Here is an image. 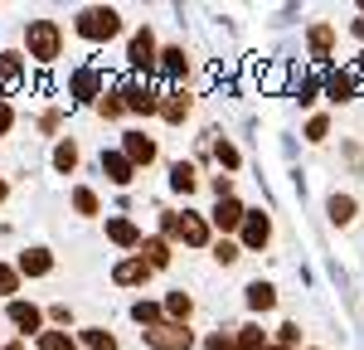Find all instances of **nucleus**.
<instances>
[{"label":"nucleus","mask_w":364,"mask_h":350,"mask_svg":"<svg viewBox=\"0 0 364 350\" xmlns=\"http://www.w3.org/2000/svg\"><path fill=\"white\" fill-rule=\"evenodd\" d=\"M73 29H78V39H87V44H107V39L122 34V10H112V5H83Z\"/></svg>","instance_id":"nucleus-1"},{"label":"nucleus","mask_w":364,"mask_h":350,"mask_svg":"<svg viewBox=\"0 0 364 350\" xmlns=\"http://www.w3.org/2000/svg\"><path fill=\"white\" fill-rule=\"evenodd\" d=\"M25 49L34 63H54L63 54V25L58 20H29L25 25Z\"/></svg>","instance_id":"nucleus-2"},{"label":"nucleus","mask_w":364,"mask_h":350,"mask_svg":"<svg viewBox=\"0 0 364 350\" xmlns=\"http://www.w3.org/2000/svg\"><path fill=\"white\" fill-rule=\"evenodd\" d=\"M161 229H166V238H175V243H190V248H204L209 243V224L199 219V214H166L161 219Z\"/></svg>","instance_id":"nucleus-3"},{"label":"nucleus","mask_w":364,"mask_h":350,"mask_svg":"<svg viewBox=\"0 0 364 350\" xmlns=\"http://www.w3.org/2000/svg\"><path fill=\"white\" fill-rule=\"evenodd\" d=\"M141 341H146L151 350H190V346H195V331L180 326V321H161V326L141 331Z\"/></svg>","instance_id":"nucleus-4"},{"label":"nucleus","mask_w":364,"mask_h":350,"mask_svg":"<svg viewBox=\"0 0 364 350\" xmlns=\"http://www.w3.org/2000/svg\"><path fill=\"white\" fill-rule=\"evenodd\" d=\"M156 63H161L156 34H151V25H141L136 34H132V44H127V68H132V73H151Z\"/></svg>","instance_id":"nucleus-5"},{"label":"nucleus","mask_w":364,"mask_h":350,"mask_svg":"<svg viewBox=\"0 0 364 350\" xmlns=\"http://www.w3.org/2000/svg\"><path fill=\"white\" fill-rule=\"evenodd\" d=\"M5 317H10V326L20 331V341H29V336L39 341V336H44V312H39L34 302H20V297H15V302L5 307Z\"/></svg>","instance_id":"nucleus-6"},{"label":"nucleus","mask_w":364,"mask_h":350,"mask_svg":"<svg viewBox=\"0 0 364 350\" xmlns=\"http://www.w3.org/2000/svg\"><path fill=\"white\" fill-rule=\"evenodd\" d=\"M122 102H127V112H136V117H161V97H156V88L141 83V78H132V83L122 88Z\"/></svg>","instance_id":"nucleus-7"},{"label":"nucleus","mask_w":364,"mask_h":350,"mask_svg":"<svg viewBox=\"0 0 364 350\" xmlns=\"http://www.w3.org/2000/svg\"><path fill=\"white\" fill-rule=\"evenodd\" d=\"M243 248H252V253H257V248H267V243H272V219H267V214H257V209H248V219H243Z\"/></svg>","instance_id":"nucleus-8"},{"label":"nucleus","mask_w":364,"mask_h":350,"mask_svg":"<svg viewBox=\"0 0 364 350\" xmlns=\"http://www.w3.org/2000/svg\"><path fill=\"white\" fill-rule=\"evenodd\" d=\"M151 272H156V267L141 258V253H132V258H122V262L112 267V282H117V287H141Z\"/></svg>","instance_id":"nucleus-9"},{"label":"nucleus","mask_w":364,"mask_h":350,"mask_svg":"<svg viewBox=\"0 0 364 350\" xmlns=\"http://www.w3.org/2000/svg\"><path fill=\"white\" fill-rule=\"evenodd\" d=\"M15 267H20V277H49L54 272V253L49 248H25Z\"/></svg>","instance_id":"nucleus-10"},{"label":"nucleus","mask_w":364,"mask_h":350,"mask_svg":"<svg viewBox=\"0 0 364 350\" xmlns=\"http://www.w3.org/2000/svg\"><path fill=\"white\" fill-rule=\"evenodd\" d=\"M190 107H195V97H190L185 88H175V92H166V97H161V117H166L170 127H180V122L190 117Z\"/></svg>","instance_id":"nucleus-11"},{"label":"nucleus","mask_w":364,"mask_h":350,"mask_svg":"<svg viewBox=\"0 0 364 350\" xmlns=\"http://www.w3.org/2000/svg\"><path fill=\"white\" fill-rule=\"evenodd\" d=\"M102 171H107L112 185H132L136 180V166L127 161V151H102Z\"/></svg>","instance_id":"nucleus-12"},{"label":"nucleus","mask_w":364,"mask_h":350,"mask_svg":"<svg viewBox=\"0 0 364 350\" xmlns=\"http://www.w3.org/2000/svg\"><path fill=\"white\" fill-rule=\"evenodd\" d=\"M122 146H127V161H132V166H151V161H156V142H151L146 132H127Z\"/></svg>","instance_id":"nucleus-13"},{"label":"nucleus","mask_w":364,"mask_h":350,"mask_svg":"<svg viewBox=\"0 0 364 350\" xmlns=\"http://www.w3.org/2000/svg\"><path fill=\"white\" fill-rule=\"evenodd\" d=\"M243 219H248V209H243V204L233 200V195H228V200H219V204H214V224H219V229H224V233L243 229Z\"/></svg>","instance_id":"nucleus-14"},{"label":"nucleus","mask_w":364,"mask_h":350,"mask_svg":"<svg viewBox=\"0 0 364 350\" xmlns=\"http://www.w3.org/2000/svg\"><path fill=\"white\" fill-rule=\"evenodd\" d=\"M306 44H311V58H331V44H336V25L316 20V25L306 29Z\"/></svg>","instance_id":"nucleus-15"},{"label":"nucleus","mask_w":364,"mask_h":350,"mask_svg":"<svg viewBox=\"0 0 364 350\" xmlns=\"http://www.w3.org/2000/svg\"><path fill=\"white\" fill-rule=\"evenodd\" d=\"M107 238H112L117 248H141V243H146L132 219H107Z\"/></svg>","instance_id":"nucleus-16"},{"label":"nucleus","mask_w":364,"mask_h":350,"mask_svg":"<svg viewBox=\"0 0 364 350\" xmlns=\"http://www.w3.org/2000/svg\"><path fill=\"white\" fill-rule=\"evenodd\" d=\"M97 83H102L97 68H78V73H73V97H78V102H97V97H102Z\"/></svg>","instance_id":"nucleus-17"},{"label":"nucleus","mask_w":364,"mask_h":350,"mask_svg":"<svg viewBox=\"0 0 364 350\" xmlns=\"http://www.w3.org/2000/svg\"><path fill=\"white\" fill-rule=\"evenodd\" d=\"M195 185H199V175H195L190 161H175V166H170V190H175V195H195Z\"/></svg>","instance_id":"nucleus-18"},{"label":"nucleus","mask_w":364,"mask_h":350,"mask_svg":"<svg viewBox=\"0 0 364 350\" xmlns=\"http://www.w3.org/2000/svg\"><path fill=\"white\" fill-rule=\"evenodd\" d=\"M248 307H252V312H272V307H277V287L262 282V277L248 282Z\"/></svg>","instance_id":"nucleus-19"},{"label":"nucleus","mask_w":364,"mask_h":350,"mask_svg":"<svg viewBox=\"0 0 364 350\" xmlns=\"http://www.w3.org/2000/svg\"><path fill=\"white\" fill-rule=\"evenodd\" d=\"M161 68H166L170 78H185V73H190V58H185V49H180V44H166V49H161Z\"/></svg>","instance_id":"nucleus-20"},{"label":"nucleus","mask_w":364,"mask_h":350,"mask_svg":"<svg viewBox=\"0 0 364 350\" xmlns=\"http://www.w3.org/2000/svg\"><path fill=\"white\" fill-rule=\"evenodd\" d=\"M326 97L331 102H350L355 97V73H331L326 78Z\"/></svg>","instance_id":"nucleus-21"},{"label":"nucleus","mask_w":364,"mask_h":350,"mask_svg":"<svg viewBox=\"0 0 364 350\" xmlns=\"http://www.w3.org/2000/svg\"><path fill=\"white\" fill-rule=\"evenodd\" d=\"M190 312H195L190 292H170V297H166V317L170 321H180V326H185V321H190Z\"/></svg>","instance_id":"nucleus-22"},{"label":"nucleus","mask_w":364,"mask_h":350,"mask_svg":"<svg viewBox=\"0 0 364 350\" xmlns=\"http://www.w3.org/2000/svg\"><path fill=\"white\" fill-rule=\"evenodd\" d=\"M141 258L151 262V267H166L170 262V238H146V243H141Z\"/></svg>","instance_id":"nucleus-23"},{"label":"nucleus","mask_w":364,"mask_h":350,"mask_svg":"<svg viewBox=\"0 0 364 350\" xmlns=\"http://www.w3.org/2000/svg\"><path fill=\"white\" fill-rule=\"evenodd\" d=\"M331 224H355V195H331Z\"/></svg>","instance_id":"nucleus-24"},{"label":"nucleus","mask_w":364,"mask_h":350,"mask_svg":"<svg viewBox=\"0 0 364 350\" xmlns=\"http://www.w3.org/2000/svg\"><path fill=\"white\" fill-rule=\"evenodd\" d=\"M54 171H63V175L78 171V142H58L54 146Z\"/></svg>","instance_id":"nucleus-25"},{"label":"nucleus","mask_w":364,"mask_h":350,"mask_svg":"<svg viewBox=\"0 0 364 350\" xmlns=\"http://www.w3.org/2000/svg\"><path fill=\"white\" fill-rule=\"evenodd\" d=\"M34 350H78V341H73L68 331H44V336L34 341Z\"/></svg>","instance_id":"nucleus-26"},{"label":"nucleus","mask_w":364,"mask_h":350,"mask_svg":"<svg viewBox=\"0 0 364 350\" xmlns=\"http://www.w3.org/2000/svg\"><path fill=\"white\" fill-rule=\"evenodd\" d=\"M20 73H25L20 54H0V88H15V83H20Z\"/></svg>","instance_id":"nucleus-27"},{"label":"nucleus","mask_w":364,"mask_h":350,"mask_svg":"<svg viewBox=\"0 0 364 350\" xmlns=\"http://www.w3.org/2000/svg\"><path fill=\"white\" fill-rule=\"evenodd\" d=\"M238 350H267V336H262V326H238Z\"/></svg>","instance_id":"nucleus-28"},{"label":"nucleus","mask_w":364,"mask_h":350,"mask_svg":"<svg viewBox=\"0 0 364 350\" xmlns=\"http://www.w3.org/2000/svg\"><path fill=\"white\" fill-rule=\"evenodd\" d=\"M83 346L87 350H117V336H112V331H102V326H87V331H83Z\"/></svg>","instance_id":"nucleus-29"},{"label":"nucleus","mask_w":364,"mask_h":350,"mask_svg":"<svg viewBox=\"0 0 364 350\" xmlns=\"http://www.w3.org/2000/svg\"><path fill=\"white\" fill-rule=\"evenodd\" d=\"M161 312H166V307H156V302H136V307H132V317H136L146 331H151V326H161Z\"/></svg>","instance_id":"nucleus-30"},{"label":"nucleus","mask_w":364,"mask_h":350,"mask_svg":"<svg viewBox=\"0 0 364 350\" xmlns=\"http://www.w3.org/2000/svg\"><path fill=\"white\" fill-rule=\"evenodd\" d=\"M97 112L107 117V122H117V117L127 112V102H122V92H102V97H97Z\"/></svg>","instance_id":"nucleus-31"},{"label":"nucleus","mask_w":364,"mask_h":350,"mask_svg":"<svg viewBox=\"0 0 364 350\" xmlns=\"http://www.w3.org/2000/svg\"><path fill=\"white\" fill-rule=\"evenodd\" d=\"M15 292H20V267L0 262V297H10V302H15Z\"/></svg>","instance_id":"nucleus-32"},{"label":"nucleus","mask_w":364,"mask_h":350,"mask_svg":"<svg viewBox=\"0 0 364 350\" xmlns=\"http://www.w3.org/2000/svg\"><path fill=\"white\" fill-rule=\"evenodd\" d=\"M214 156H219V166H224V171H238V161H243L233 142H219V146H214Z\"/></svg>","instance_id":"nucleus-33"},{"label":"nucleus","mask_w":364,"mask_h":350,"mask_svg":"<svg viewBox=\"0 0 364 350\" xmlns=\"http://www.w3.org/2000/svg\"><path fill=\"white\" fill-rule=\"evenodd\" d=\"M73 209H78V214H97V195H92L87 185H78V190H73Z\"/></svg>","instance_id":"nucleus-34"},{"label":"nucleus","mask_w":364,"mask_h":350,"mask_svg":"<svg viewBox=\"0 0 364 350\" xmlns=\"http://www.w3.org/2000/svg\"><path fill=\"white\" fill-rule=\"evenodd\" d=\"M277 346L296 350V346H301V326H291V321H287V326H277Z\"/></svg>","instance_id":"nucleus-35"},{"label":"nucleus","mask_w":364,"mask_h":350,"mask_svg":"<svg viewBox=\"0 0 364 350\" xmlns=\"http://www.w3.org/2000/svg\"><path fill=\"white\" fill-rule=\"evenodd\" d=\"M204 350H238V341L228 331H214V336H204Z\"/></svg>","instance_id":"nucleus-36"},{"label":"nucleus","mask_w":364,"mask_h":350,"mask_svg":"<svg viewBox=\"0 0 364 350\" xmlns=\"http://www.w3.org/2000/svg\"><path fill=\"white\" fill-rule=\"evenodd\" d=\"M214 258L224 262V267H228V262H238V243H228V238H219V243H214Z\"/></svg>","instance_id":"nucleus-37"},{"label":"nucleus","mask_w":364,"mask_h":350,"mask_svg":"<svg viewBox=\"0 0 364 350\" xmlns=\"http://www.w3.org/2000/svg\"><path fill=\"white\" fill-rule=\"evenodd\" d=\"M326 132H331V122H326V117H311V122H306V137H311V142H326Z\"/></svg>","instance_id":"nucleus-38"},{"label":"nucleus","mask_w":364,"mask_h":350,"mask_svg":"<svg viewBox=\"0 0 364 350\" xmlns=\"http://www.w3.org/2000/svg\"><path fill=\"white\" fill-rule=\"evenodd\" d=\"M10 127H15V107H10V102H5V97H0V137H5V132H10Z\"/></svg>","instance_id":"nucleus-39"},{"label":"nucleus","mask_w":364,"mask_h":350,"mask_svg":"<svg viewBox=\"0 0 364 350\" xmlns=\"http://www.w3.org/2000/svg\"><path fill=\"white\" fill-rule=\"evenodd\" d=\"M214 195H219V200L233 195V180H228V175H214Z\"/></svg>","instance_id":"nucleus-40"},{"label":"nucleus","mask_w":364,"mask_h":350,"mask_svg":"<svg viewBox=\"0 0 364 350\" xmlns=\"http://www.w3.org/2000/svg\"><path fill=\"white\" fill-rule=\"evenodd\" d=\"M296 102H301V107H311V102H316V83H301V88H296Z\"/></svg>","instance_id":"nucleus-41"},{"label":"nucleus","mask_w":364,"mask_h":350,"mask_svg":"<svg viewBox=\"0 0 364 350\" xmlns=\"http://www.w3.org/2000/svg\"><path fill=\"white\" fill-rule=\"evenodd\" d=\"M0 350H29V341H10V346H0Z\"/></svg>","instance_id":"nucleus-42"},{"label":"nucleus","mask_w":364,"mask_h":350,"mask_svg":"<svg viewBox=\"0 0 364 350\" xmlns=\"http://www.w3.org/2000/svg\"><path fill=\"white\" fill-rule=\"evenodd\" d=\"M5 195H10V185H5V180H0V204H5Z\"/></svg>","instance_id":"nucleus-43"},{"label":"nucleus","mask_w":364,"mask_h":350,"mask_svg":"<svg viewBox=\"0 0 364 350\" xmlns=\"http://www.w3.org/2000/svg\"><path fill=\"white\" fill-rule=\"evenodd\" d=\"M355 34H360V39H364V20H355Z\"/></svg>","instance_id":"nucleus-44"},{"label":"nucleus","mask_w":364,"mask_h":350,"mask_svg":"<svg viewBox=\"0 0 364 350\" xmlns=\"http://www.w3.org/2000/svg\"><path fill=\"white\" fill-rule=\"evenodd\" d=\"M360 73H364V54H360Z\"/></svg>","instance_id":"nucleus-45"},{"label":"nucleus","mask_w":364,"mask_h":350,"mask_svg":"<svg viewBox=\"0 0 364 350\" xmlns=\"http://www.w3.org/2000/svg\"><path fill=\"white\" fill-rule=\"evenodd\" d=\"M267 350H287V346H267Z\"/></svg>","instance_id":"nucleus-46"}]
</instances>
